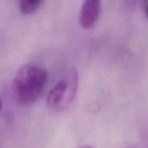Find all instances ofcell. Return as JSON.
Instances as JSON below:
<instances>
[{
  "label": "cell",
  "instance_id": "6da1fadb",
  "mask_svg": "<svg viewBox=\"0 0 148 148\" xmlns=\"http://www.w3.org/2000/svg\"><path fill=\"white\" fill-rule=\"evenodd\" d=\"M48 80L45 67L36 62L23 65L12 83V92L15 101L23 107L35 103L43 93Z\"/></svg>",
  "mask_w": 148,
  "mask_h": 148
},
{
  "label": "cell",
  "instance_id": "7a4b0ae2",
  "mask_svg": "<svg viewBox=\"0 0 148 148\" xmlns=\"http://www.w3.org/2000/svg\"><path fill=\"white\" fill-rule=\"evenodd\" d=\"M78 86L79 73L72 68L48 93L47 102L49 109L55 112L66 109L76 97Z\"/></svg>",
  "mask_w": 148,
  "mask_h": 148
},
{
  "label": "cell",
  "instance_id": "3957f363",
  "mask_svg": "<svg viewBox=\"0 0 148 148\" xmlns=\"http://www.w3.org/2000/svg\"><path fill=\"white\" fill-rule=\"evenodd\" d=\"M101 11V0H84L79 14V23L84 29L92 28Z\"/></svg>",
  "mask_w": 148,
  "mask_h": 148
},
{
  "label": "cell",
  "instance_id": "277c9868",
  "mask_svg": "<svg viewBox=\"0 0 148 148\" xmlns=\"http://www.w3.org/2000/svg\"><path fill=\"white\" fill-rule=\"evenodd\" d=\"M43 0H20V10L23 15H31L36 12Z\"/></svg>",
  "mask_w": 148,
  "mask_h": 148
},
{
  "label": "cell",
  "instance_id": "5b68a950",
  "mask_svg": "<svg viewBox=\"0 0 148 148\" xmlns=\"http://www.w3.org/2000/svg\"><path fill=\"white\" fill-rule=\"evenodd\" d=\"M143 9L145 15L148 18V0H143Z\"/></svg>",
  "mask_w": 148,
  "mask_h": 148
},
{
  "label": "cell",
  "instance_id": "8992f818",
  "mask_svg": "<svg viewBox=\"0 0 148 148\" xmlns=\"http://www.w3.org/2000/svg\"><path fill=\"white\" fill-rule=\"evenodd\" d=\"M78 148H92V147L89 145H82V146H79Z\"/></svg>",
  "mask_w": 148,
  "mask_h": 148
},
{
  "label": "cell",
  "instance_id": "52a82bcc",
  "mask_svg": "<svg viewBox=\"0 0 148 148\" xmlns=\"http://www.w3.org/2000/svg\"><path fill=\"white\" fill-rule=\"evenodd\" d=\"M2 100H1V99H0V110H2Z\"/></svg>",
  "mask_w": 148,
  "mask_h": 148
}]
</instances>
